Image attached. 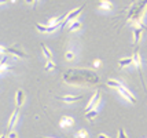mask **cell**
Wrapping results in <instances>:
<instances>
[{
	"label": "cell",
	"instance_id": "obj_1",
	"mask_svg": "<svg viewBox=\"0 0 147 138\" xmlns=\"http://www.w3.org/2000/svg\"><path fill=\"white\" fill-rule=\"evenodd\" d=\"M65 83L71 86H92L99 82V76L88 69H69L62 75Z\"/></svg>",
	"mask_w": 147,
	"mask_h": 138
},
{
	"label": "cell",
	"instance_id": "obj_2",
	"mask_svg": "<svg viewBox=\"0 0 147 138\" xmlns=\"http://www.w3.org/2000/svg\"><path fill=\"white\" fill-rule=\"evenodd\" d=\"M132 61H134L135 68L138 69V73H139V77H140L142 86H143V88H144V90L147 91L146 82H144V77H143V72H142V57H140V53H139V50H138V48H136V51H135L134 55H132Z\"/></svg>",
	"mask_w": 147,
	"mask_h": 138
},
{
	"label": "cell",
	"instance_id": "obj_3",
	"mask_svg": "<svg viewBox=\"0 0 147 138\" xmlns=\"http://www.w3.org/2000/svg\"><path fill=\"white\" fill-rule=\"evenodd\" d=\"M85 8V4H83L81 7H77V8H74V10H71L70 13H67V15H66V18H65V21L62 22V25H61V28H65L66 25H69V24H73L74 21H77V18H78V15L83 13V10Z\"/></svg>",
	"mask_w": 147,
	"mask_h": 138
},
{
	"label": "cell",
	"instance_id": "obj_4",
	"mask_svg": "<svg viewBox=\"0 0 147 138\" xmlns=\"http://www.w3.org/2000/svg\"><path fill=\"white\" fill-rule=\"evenodd\" d=\"M100 102H102V99H100V92L96 90L95 92H94V95L90 98V101H88V105H87V108L84 109V113H88V112H91L92 109H98V106L100 105Z\"/></svg>",
	"mask_w": 147,
	"mask_h": 138
},
{
	"label": "cell",
	"instance_id": "obj_5",
	"mask_svg": "<svg viewBox=\"0 0 147 138\" xmlns=\"http://www.w3.org/2000/svg\"><path fill=\"white\" fill-rule=\"evenodd\" d=\"M117 91H118V94H120V95H121L125 101H129L131 104H136V98H135V95L129 91V90L124 84H121V87H120Z\"/></svg>",
	"mask_w": 147,
	"mask_h": 138
},
{
	"label": "cell",
	"instance_id": "obj_6",
	"mask_svg": "<svg viewBox=\"0 0 147 138\" xmlns=\"http://www.w3.org/2000/svg\"><path fill=\"white\" fill-rule=\"evenodd\" d=\"M58 28H59V25H57V27H48V25H43V24H37L36 25V29L41 33H52L55 32Z\"/></svg>",
	"mask_w": 147,
	"mask_h": 138
},
{
	"label": "cell",
	"instance_id": "obj_7",
	"mask_svg": "<svg viewBox=\"0 0 147 138\" xmlns=\"http://www.w3.org/2000/svg\"><path fill=\"white\" fill-rule=\"evenodd\" d=\"M83 98V95H62V97H58V99L63 101L66 104H73V102H77Z\"/></svg>",
	"mask_w": 147,
	"mask_h": 138
},
{
	"label": "cell",
	"instance_id": "obj_8",
	"mask_svg": "<svg viewBox=\"0 0 147 138\" xmlns=\"http://www.w3.org/2000/svg\"><path fill=\"white\" fill-rule=\"evenodd\" d=\"M7 53L14 55V57H17V58H26V54L22 50L17 48V47H7Z\"/></svg>",
	"mask_w": 147,
	"mask_h": 138
},
{
	"label": "cell",
	"instance_id": "obj_9",
	"mask_svg": "<svg viewBox=\"0 0 147 138\" xmlns=\"http://www.w3.org/2000/svg\"><path fill=\"white\" fill-rule=\"evenodd\" d=\"M74 124V119L70 118V116H62L61 122H59V126L62 128H66V127H71Z\"/></svg>",
	"mask_w": 147,
	"mask_h": 138
},
{
	"label": "cell",
	"instance_id": "obj_10",
	"mask_svg": "<svg viewBox=\"0 0 147 138\" xmlns=\"http://www.w3.org/2000/svg\"><path fill=\"white\" fill-rule=\"evenodd\" d=\"M18 118H19V111H18V108H17V109L13 112V115H11L10 120H8V130H10V131L13 130L14 126L17 124V122H18Z\"/></svg>",
	"mask_w": 147,
	"mask_h": 138
},
{
	"label": "cell",
	"instance_id": "obj_11",
	"mask_svg": "<svg viewBox=\"0 0 147 138\" xmlns=\"http://www.w3.org/2000/svg\"><path fill=\"white\" fill-rule=\"evenodd\" d=\"M15 102H17V108L22 106V104L25 102V92H24V90L19 88L17 91V94H15Z\"/></svg>",
	"mask_w": 147,
	"mask_h": 138
},
{
	"label": "cell",
	"instance_id": "obj_12",
	"mask_svg": "<svg viewBox=\"0 0 147 138\" xmlns=\"http://www.w3.org/2000/svg\"><path fill=\"white\" fill-rule=\"evenodd\" d=\"M99 8L100 10H107V11H111V10H114V6L111 4V1L109 0H103L99 3Z\"/></svg>",
	"mask_w": 147,
	"mask_h": 138
},
{
	"label": "cell",
	"instance_id": "obj_13",
	"mask_svg": "<svg viewBox=\"0 0 147 138\" xmlns=\"http://www.w3.org/2000/svg\"><path fill=\"white\" fill-rule=\"evenodd\" d=\"M7 61H8V57H4V58L0 61V75L1 73H6L7 71H10V65L7 64Z\"/></svg>",
	"mask_w": 147,
	"mask_h": 138
},
{
	"label": "cell",
	"instance_id": "obj_14",
	"mask_svg": "<svg viewBox=\"0 0 147 138\" xmlns=\"http://www.w3.org/2000/svg\"><path fill=\"white\" fill-rule=\"evenodd\" d=\"M142 33H143V29L140 28H138V29H135L134 31V43L135 44H138L142 39Z\"/></svg>",
	"mask_w": 147,
	"mask_h": 138
},
{
	"label": "cell",
	"instance_id": "obj_15",
	"mask_svg": "<svg viewBox=\"0 0 147 138\" xmlns=\"http://www.w3.org/2000/svg\"><path fill=\"white\" fill-rule=\"evenodd\" d=\"M41 50H43V54L45 55V58H47V61H52V53L50 51V48L45 46L44 43H41Z\"/></svg>",
	"mask_w": 147,
	"mask_h": 138
},
{
	"label": "cell",
	"instance_id": "obj_16",
	"mask_svg": "<svg viewBox=\"0 0 147 138\" xmlns=\"http://www.w3.org/2000/svg\"><path fill=\"white\" fill-rule=\"evenodd\" d=\"M131 64H134L132 58H121L118 61V66H120V68H127V66H129Z\"/></svg>",
	"mask_w": 147,
	"mask_h": 138
},
{
	"label": "cell",
	"instance_id": "obj_17",
	"mask_svg": "<svg viewBox=\"0 0 147 138\" xmlns=\"http://www.w3.org/2000/svg\"><path fill=\"white\" fill-rule=\"evenodd\" d=\"M121 82H118V80H113V79H110L107 80V86L109 87H111V88H114V90H118L120 87H121Z\"/></svg>",
	"mask_w": 147,
	"mask_h": 138
},
{
	"label": "cell",
	"instance_id": "obj_18",
	"mask_svg": "<svg viewBox=\"0 0 147 138\" xmlns=\"http://www.w3.org/2000/svg\"><path fill=\"white\" fill-rule=\"evenodd\" d=\"M98 115H99L98 109H92L91 112L85 113V119H88V120H94V119H96V116H98Z\"/></svg>",
	"mask_w": 147,
	"mask_h": 138
},
{
	"label": "cell",
	"instance_id": "obj_19",
	"mask_svg": "<svg viewBox=\"0 0 147 138\" xmlns=\"http://www.w3.org/2000/svg\"><path fill=\"white\" fill-rule=\"evenodd\" d=\"M78 29H81V22H80V21H74L70 27H69V31H70V32H76Z\"/></svg>",
	"mask_w": 147,
	"mask_h": 138
},
{
	"label": "cell",
	"instance_id": "obj_20",
	"mask_svg": "<svg viewBox=\"0 0 147 138\" xmlns=\"http://www.w3.org/2000/svg\"><path fill=\"white\" fill-rule=\"evenodd\" d=\"M74 57H76V54H74V51H73V50H67V51H66V54H65V58H66V61H73V59H74Z\"/></svg>",
	"mask_w": 147,
	"mask_h": 138
},
{
	"label": "cell",
	"instance_id": "obj_21",
	"mask_svg": "<svg viewBox=\"0 0 147 138\" xmlns=\"http://www.w3.org/2000/svg\"><path fill=\"white\" fill-rule=\"evenodd\" d=\"M88 137V131L87 130H78L76 133V138H87Z\"/></svg>",
	"mask_w": 147,
	"mask_h": 138
},
{
	"label": "cell",
	"instance_id": "obj_22",
	"mask_svg": "<svg viewBox=\"0 0 147 138\" xmlns=\"http://www.w3.org/2000/svg\"><path fill=\"white\" fill-rule=\"evenodd\" d=\"M45 69L47 71H54L55 69V62L54 61H47L45 62Z\"/></svg>",
	"mask_w": 147,
	"mask_h": 138
},
{
	"label": "cell",
	"instance_id": "obj_23",
	"mask_svg": "<svg viewBox=\"0 0 147 138\" xmlns=\"http://www.w3.org/2000/svg\"><path fill=\"white\" fill-rule=\"evenodd\" d=\"M118 138H128L127 137V133L124 131V128H120V130H118Z\"/></svg>",
	"mask_w": 147,
	"mask_h": 138
},
{
	"label": "cell",
	"instance_id": "obj_24",
	"mask_svg": "<svg viewBox=\"0 0 147 138\" xmlns=\"http://www.w3.org/2000/svg\"><path fill=\"white\" fill-rule=\"evenodd\" d=\"M18 137V134L15 131H10V134H8V138H17Z\"/></svg>",
	"mask_w": 147,
	"mask_h": 138
},
{
	"label": "cell",
	"instance_id": "obj_25",
	"mask_svg": "<svg viewBox=\"0 0 147 138\" xmlns=\"http://www.w3.org/2000/svg\"><path fill=\"white\" fill-rule=\"evenodd\" d=\"M4 53H7V47L0 46V54H4Z\"/></svg>",
	"mask_w": 147,
	"mask_h": 138
},
{
	"label": "cell",
	"instance_id": "obj_26",
	"mask_svg": "<svg viewBox=\"0 0 147 138\" xmlns=\"http://www.w3.org/2000/svg\"><path fill=\"white\" fill-rule=\"evenodd\" d=\"M98 138H111V137H109V135H107V134H99V135H98Z\"/></svg>",
	"mask_w": 147,
	"mask_h": 138
},
{
	"label": "cell",
	"instance_id": "obj_27",
	"mask_svg": "<svg viewBox=\"0 0 147 138\" xmlns=\"http://www.w3.org/2000/svg\"><path fill=\"white\" fill-rule=\"evenodd\" d=\"M99 65H100V59H96L95 62H94V66H95V68H98Z\"/></svg>",
	"mask_w": 147,
	"mask_h": 138
},
{
	"label": "cell",
	"instance_id": "obj_28",
	"mask_svg": "<svg viewBox=\"0 0 147 138\" xmlns=\"http://www.w3.org/2000/svg\"><path fill=\"white\" fill-rule=\"evenodd\" d=\"M0 138H8L7 135H3V134H0Z\"/></svg>",
	"mask_w": 147,
	"mask_h": 138
},
{
	"label": "cell",
	"instance_id": "obj_29",
	"mask_svg": "<svg viewBox=\"0 0 147 138\" xmlns=\"http://www.w3.org/2000/svg\"><path fill=\"white\" fill-rule=\"evenodd\" d=\"M4 3H6V1H0V4H4Z\"/></svg>",
	"mask_w": 147,
	"mask_h": 138
},
{
	"label": "cell",
	"instance_id": "obj_30",
	"mask_svg": "<svg viewBox=\"0 0 147 138\" xmlns=\"http://www.w3.org/2000/svg\"><path fill=\"white\" fill-rule=\"evenodd\" d=\"M41 138H47V137H41ZM48 138H54V137H48Z\"/></svg>",
	"mask_w": 147,
	"mask_h": 138
}]
</instances>
